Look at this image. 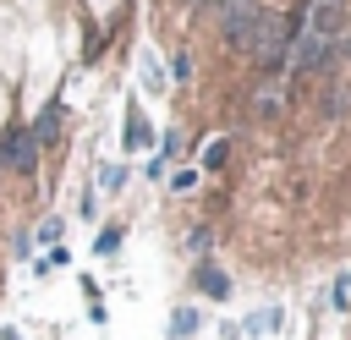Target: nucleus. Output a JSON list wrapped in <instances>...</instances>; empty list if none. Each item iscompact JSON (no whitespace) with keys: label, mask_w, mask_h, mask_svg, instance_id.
Returning <instances> with one entry per match:
<instances>
[{"label":"nucleus","mask_w":351,"mask_h":340,"mask_svg":"<svg viewBox=\"0 0 351 340\" xmlns=\"http://www.w3.org/2000/svg\"><path fill=\"white\" fill-rule=\"evenodd\" d=\"M27 137H33V148H38V143H60V110H55V104L38 110L33 126H27Z\"/></svg>","instance_id":"20e7f679"},{"label":"nucleus","mask_w":351,"mask_h":340,"mask_svg":"<svg viewBox=\"0 0 351 340\" xmlns=\"http://www.w3.org/2000/svg\"><path fill=\"white\" fill-rule=\"evenodd\" d=\"M60 263H66V247H49V258H38V263H33V269H38V274H55V269H60Z\"/></svg>","instance_id":"9d476101"},{"label":"nucleus","mask_w":351,"mask_h":340,"mask_svg":"<svg viewBox=\"0 0 351 340\" xmlns=\"http://www.w3.org/2000/svg\"><path fill=\"white\" fill-rule=\"evenodd\" d=\"M121 137H126V148H148V143H154V132H148V121H143L137 104H126V126H121Z\"/></svg>","instance_id":"39448f33"},{"label":"nucleus","mask_w":351,"mask_h":340,"mask_svg":"<svg viewBox=\"0 0 351 340\" xmlns=\"http://www.w3.org/2000/svg\"><path fill=\"white\" fill-rule=\"evenodd\" d=\"M340 291H346V296H351V274H346V280H340Z\"/></svg>","instance_id":"4468645a"},{"label":"nucleus","mask_w":351,"mask_h":340,"mask_svg":"<svg viewBox=\"0 0 351 340\" xmlns=\"http://www.w3.org/2000/svg\"><path fill=\"white\" fill-rule=\"evenodd\" d=\"M208 5H214V11H219V16H225V11H230V5H236V0H208Z\"/></svg>","instance_id":"f8f14e48"},{"label":"nucleus","mask_w":351,"mask_h":340,"mask_svg":"<svg viewBox=\"0 0 351 340\" xmlns=\"http://www.w3.org/2000/svg\"><path fill=\"white\" fill-rule=\"evenodd\" d=\"M0 340H22V335H16V329H11V324H5V329H0Z\"/></svg>","instance_id":"ddd939ff"},{"label":"nucleus","mask_w":351,"mask_h":340,"mask_svg":"<svg viewBox=\"0 0 351 340\" xmlns=\"http://www.w3.org/2000/svg\"><path fill=\"white\" fill-rule=\"evenodd\" d=\"M192 280H197V291H203V296H219V302H225V296H230V280H225V274H219V269H208V263H203V269H197V274H192Z\"/></svg>","instance_id":"423d86ee"},{"label":"nucleus","mask_w":351,"mask_h":340,"mask_svg":"<svg viewBox=\"0 0 351 340\" xmlns=\"http://www.w3.org/2000/svg\"><path fill=\"white\" fill-rule=\"evenodd\" d=\"M263 27H269V11H263L258 0H236V5L219 16V38H225L230 49H241V55H252V49H258Z\"/></svg>","instance_id":"f03ea898"},{"label":"nucleus","mask_w":351,"mask_h":340,"mask_svg":"<svg viewBox=\"0 0 351 340\" xmlns=\"http://www.w3.org/2000/svg\"><path fill=\"white\" fill-rule=\"evenodd\" d=\"M225 154H230V143H225V137H214V143L203 148V170H219V165H225Z\"/></svg>","instance_id":"0eeeda50"},{"label":"nucleus","mask_w":351,"mask_h":340,"mask_svg":"<svg viewBox=\"0 0 351 340\" xmlns=\"http://www.w3.org/2000/svg\"><path fill=\"white\" fill-rule=\"evenodd\" d=\"M115 247H121V225H104V230H99V241H93V252H99V258H110Z\"/></svg>","instance_id":"6e6552de"},{"label":"nucleus","mask_w":351,"mask_h":340,"mask_svg":"<svg viewBox=\"0 0 351 340\" xmlns=\"http://www.w3.org/2000/svg\"><path fill=\"white\" fill-rule=\"evenodd\" d=\"M302 27H307V38H296V77H318V71H329V60L340 49L346 0H313Z\"/></svg>","instance_id":"f257e3e1"},{"label":"nucleus","mask_w":351,"mask_h":340,"mask_svg":"<svg viewBox=\"0 0 351 340\" xmlns=\"http://www.w3.org/2000/svg\"><path fill=\"white\" fill-rule=\"evenodd\" d=\"M33 165H38V148H33V137H27V126H11V132L0 137V170H16V175H33Z\"/></svg>","instance_id":"7ed1b4c3"},{"label":"nucleus","mask_w":351,"mask_h":340,"mask_svg":"<svg viewBox=\"0 0 351 340\" xmlns=\"http://www.w3.org/2000/svg\"><path fill=\"white\" fill-rule=\"evenodd\" d=\"M121 181H126V170H115V165H104V192H121Z\"/></svg>","instance_id":"9b49d317"},{"label":"nucleus","mask_w":351,"mask_h":340,"mask_svg":"<svg viewBox=\"0 0 351 340\" xmlns=\"http://www.w3.org/2000/svg\"><path fill=\"white\" fill-rule=\"evenodd\" d=\"M192 329H197V313H192V307H181V313L170 318V335H181V340H186Z\"/></svg>","instance_id":"1a4fd4ad"}]
</instances>
